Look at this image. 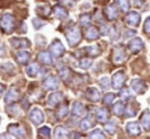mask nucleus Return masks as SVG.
Instances as JSON below:
<instances>
[{
    "instance_id": "1",
    "label": "nucleus",
    "mask_w": 150,
    "mask_h": 139,
    "mask_svg": "<svg viewBox=\"0 0 150 139\" xmlns=\"http://www.w3.org/2000/svg\"><path fill=\"white\" fill-rule=\"evenodd\" d=\"M1 26H2V29L6 30V32H11L13 28V17L7 15H3L1 20Z\"/></svg>"
}]
</instances>
